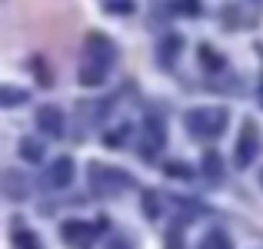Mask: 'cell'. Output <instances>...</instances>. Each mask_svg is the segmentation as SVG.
Segmentation results:
<instances>
[{"instance_id": "e0dca14e", "label": "cell", "mask_w": 263, "mask_h": 249, "mask_svg": "<svg viewBox=\"0 0 263 249\" xmlns=\"http://www.w3.org/2000/svg\"><path fill=\"white\" fill-rule=\"evenodd\" d=\"M17 100H20V96L13 93V90H4V103H7V107H10V103H17Z\"/></svg>"}, {"instance_id": "d6986e66", "label": "cell", "mask_w": 263, "mask_h": 249, "mask_svg": "<svg viewBox=\"0 0 263 249\" xmlns=\"http://www.w3.org/2000/svg\"><path fill=\"white\" fill-rule=\"evenodd\" d=\"M260 103H263V83H260Z\"/></svg>"}, {"instance_id": "7a4b0ae2", "label": "cell", "mask_w": 263, "mask_h": 249, "mask_svg": "<svg viewBox=\"0 0 263 249\" xmlns=\"http://www.w3.org/2000/svg\"><path fill=\"white\" fill-rule=\"evenodd\" d=\"M260 153V130L253 120H243V127H240V136H237V153H233V160H237V166L243 170V166H250L253 160H257Z\"/></svg>"}, {"instance_id": "30bf717a", "label": "cell", "mask_w": 263, "mask_h": 249, "mask_svg": "<svg viewBox=\"0 0 263 249\" xmlns=\"http://www.w3.org/2000/svg\"><path fill=\"white\" fill-rule=\"evenodd\" d=\"M13 246H17V249H44V246H40V239L33 236V233H24V230L13 233Z\"/></svg>"}, {"instance_id": "8992f818", "label": "cell", "mask_w": 263, "mask_h": 249, "mask_svg": "<svg viewBox=\"0 0 263 249\" xmlns=\"http://www.w3.org/2000/svg\"><path fill=\"white\" fill-rule=\"evenodd\" d=\"M37 123H40V130H44V133H50V136H60V133H64V113H60L57 107H40Z\"/></svg>"}, {"instance_id": "277c9868", "label": "cell", "mask_w": 263, "mask_h": 249, "mask_svg": "<svg viewBox=\"0 0 263 249\" xmlns=\"http://www.w3.org/2000/svg\"><path fill=\"white\" fill-rule=\"evenodd\" d=\"M70 179H73V160H70V156H60V160H53V166L47 170V186L60 190V186H67Z\"/></svg>"}, {"instance_id": "8fae6325", "label": "cell", "mask_w": 263, "mask_h": 249, "mask_svg": "<svg viewBox=\"0 0 263 249\" xmlns=\"http://www.w3.org/2000/svg\"><path fill=\"white\" fill-rule=\"evenodd\" d=\"M200 60H203L206 70H220V67H223V57H220L217 50H210V47H200Z\"/></svg>"}, {"instance_id": "ffe728a7", "label": "cell", "mask_w": 263, "mask_h": 249, "mask_svg": "<svg viewBox=\"0 0 263 249\" xmlns=\"http://www.w3.org/2000/svg\"><path fill=\"white\" fill-rule=\"evenodd\" d=\"M260 183H263V176H260Z\"/></svg>"}, {"instance_id": "9a60e30c", "label": "cell", "mask_w": 263, "mask_h": 249, "mask_svg": "<svg viewBox=\"0 0 263 249\" xmlns=\"http://www.w3.org/2000/svg\"><path fill=\"white\" fill-rule=\"evenodd\" d=\"M180 7L190 10V13H200V0H180Z\"/></svg>"}, {"instance_id": "5bb4252c", "label": "cell", "mask_w": 263, "mask_h": 249, "mask_svg": "<svg viewBox=\"0 0 263 249\" xmlns=\"http://www.w3.org/2000/svg\"><path fill=\"white\" fill-rule=\"evenodd\" d=\"M143 210H147V216H157V199H154V193H147V196H143Z\"/></svg>"}, {"instance_id": "2e32d148", "label": "cell", "mask_w": 263, "mask_h": 249, "mask_svg": "<svg viewBox=\"0 0 263 249\" xmlns=\"http://www.w3.org/2000/svg\"><path fill=\"white\" fill-rule=\"evenodd\" d=\"M167 249H180V233H170L167 236Z\"/></svg>"}, {"instance_id": "6da1fadb", "label": "cell", "mask_w": 263, "mask_h": 249, "mask_svg": "<svg viewBox=\"0 0 263 249\" xmlns=\"http://www.w3.org/2000/svg\"><path fill=\"white\" fill-rule=\"evenodd\" d=\"M186 130L200 140H213L227 130V110L223 107H197L186 113Z\"/></svg>"}, {"instance_id": "7c38bea8", "label": "cell", "mask_w": 263, "mask_h": 249, "mask_svg": "<svg viewBox=\"0 0 263 249\" xmlns=\"http://www.w3.org/2000/svg\"><path fill=\"white\" fill-rule=\"evenodd\" d=\"M20 156H24V160H40V147L33 140H24L20 143Z\"/></svg>"}, {"instance_id": "52a82bcc", "label": "cell", "mask_w": 263, "mask_h": 249, "mask_svg": "<svg viewBox=\"0 0 263 249\" xmlns=\"http://www.w3.org/2000/svg\"><path fill=\"white\" fill-rule=\"evenodd\" d=\"M103 77H107V67H100V64H87L80 67V83L84 87H97V83H103Z\"/></svg>"}, {"instance_id": "3957f363", "label": "cell", "mask_w": 263, "mask_h": 249, "mask_svg": "<svg viewBox=\"0 0 263 249\" xmlns=\"http://www.w3.org/2000/svg\"><path fill=\"white\" fill-rule=\"evenodd\" d=\"M60 236H64L73 249H87L90 239L97 236V230H93V226H87V223H77V219H70V223H64Z\"/></svg>"}, {"instance_id": "9c48e42d", "label": "cell", "mask_w": 263, "mask_h": 249, "mask_svg": "<svg viewBox=\"0 0 263 249\" xmlns=\"http://www.w3.org/2000/svg\"><path fill=\"white\" fill-rule=\"evenodd\" d=\"M220 166H223V163H220L217 150H206V156H203V170H206V176H210V179H220V173H223Z\"/></svg>"}, {"instance_id": "5b68a950", "label": "cell", "mask_w": 263, "mask_h": 249, "mask_svg": "<svg viewBox=\"0 0 263 249\" xmlns=\"http://www.w3.org/2000/svg\"><path fill=\"white\" fill-rule=\"evenodd\" d=\"M87 57H90V64L107 67L110 57H114V47H110V40H103L100 33H90V37H87Z\"/></svg>"}, {"instance_id": "ba28073f", "label": "cell", "mask_w": 263, "mask_h": 249, "mask_svg": "<svg viewBox=\"0 0 263 249\" xmlns=\"http://www.w3.org/2000/svg\"><path fill=\"white\" fill-rule=\"evenodd\" d=\"M200 249H233V246H230V239H227L220 230H213V233H206V236H203Z\"/></svg>"}, {"instance_id": "4fadbf2b", "label": "cell", "mask_w": 263, "mask_h": 249, "mask_svg": "<svg viewBox=\"0 0 263 249\" xmlns=\"http://www.w3.org/2000/svg\"><path fill=\"white\" fill-rule=\"evenodd\" d=\"M167 173L177 179H190V166H183V163H167Z\"/></svg>"}, {"instance_id": "ac0fdd59", "label": "cell", "mask_w": 263, "mask_h": 249, "mask_svg": "<svg viewBox=\"0 0 263 249\" xmlns=\"http://www.w3.org/2000/svg\"><path fill=\"white\" fill-rule=\"evenodd\" d=\"M110 249H130V246H127V243H123V239H117V243H114V246H110Z\"/></svg>"}]
</instances>
